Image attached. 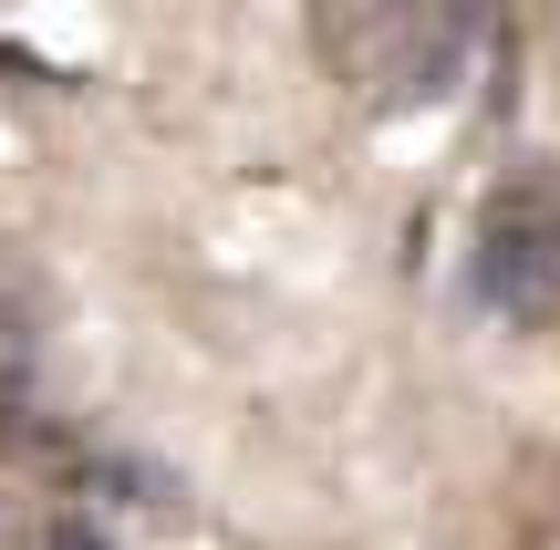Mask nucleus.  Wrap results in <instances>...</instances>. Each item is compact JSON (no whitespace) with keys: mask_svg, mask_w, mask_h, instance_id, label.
<instances>
[{"mask_svg":"<svg viewBox=\"0 0 560 550\" xmlns=\"http://www.w3.org/2000/svg\"><path fill=\"white\" fill-rule=\"evenodd\" d=\"M488 302L550 312L560 302V166H529L488 198Z\"/></svg>","mask_w":560,"mask_h":550,"instance_id":"nucleus-1","label":"nucleus"}]
</instances>
